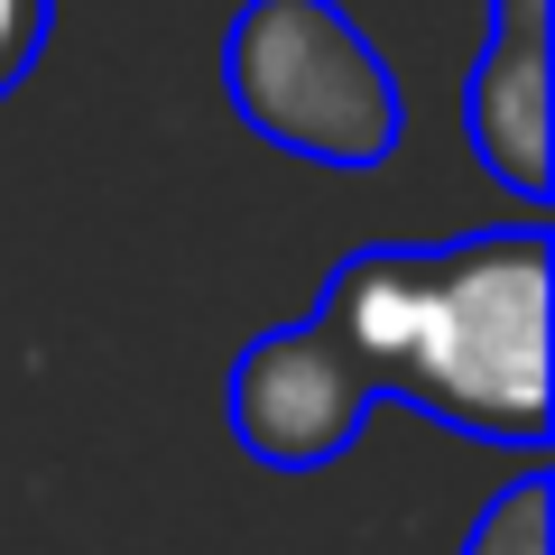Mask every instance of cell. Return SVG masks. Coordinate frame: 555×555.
<instances>
[{
    "label": "cell",
    "instance_id": "1",
    "mask_svg": "<svg viewBox=\"0 0 555 555\" xmlns=\"http://www.w3.org/2000/svg\"><path fill=\"white\" fill-rule=\"evenodd\" d=\"M546 278L537 222L352 250L297 324L232 361V444L269 473H324L361 416L408 398L473 444H546Z\"/></svg>",
    "mask_w": 555,
    "mask_h": 555
},
{
    "label": "cell",
    "instance_id": "2",
    "mask_svg": "<svg viewBox=\"0 0 555 555\" xmlns=\"http://www.w3.org/2000/svg\"><path fill=\"white\" fill-rule=\"evenodd\" d=\"M222 93L306 167H379L398 149V83L334 0H241L222 28Z\"/></svg>",
    "mask_w": 555,
    "mask_h": 555
},
{
    "label": "cell",
    "instance_id": "3",
    "mask_svg": "<svg viewBox=\"0 0 555 555\" xmlns=\"http://www.w3.org/2000/svg\"><path fill=\"white\" fill-rule=\"evenodd\" d=\"M546 38H555V0H491V38L473 56V83H463V139L518 204H546L555 185Z\"/></svg>",
    "mask_w": 555,
    "mask_h": 555
},
{
    "label": "cell",
    "instance_id": "4",
    "mask_svg": "<svg viewBox=\"0 0 555 555\" xmlns=\"http://www.w3.org/2000/svg\"><path fill=\"white\" fill-rule=\"evenodd\" d=\"M463 555H555V481H546V473L509 481V491L473 518Z\"/></svg>",
    "mask_w": 555,
    "mask_h": 555
},
{
    "label": "cell",
    "instance_id": "5",
    "mask_svg": "<svg viewBox=\"0 0 555 555\" xmlns=\"http://www.w3.org/2000/svg\"><path fill=\"white\" fill-rule=\"evenodd\" d=\"M47 38H56V0H0V102L38 75Z\"/></svg>",
    "mask_w": 555,
    "mask_h": 555
}]
</instances>
